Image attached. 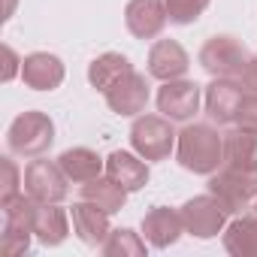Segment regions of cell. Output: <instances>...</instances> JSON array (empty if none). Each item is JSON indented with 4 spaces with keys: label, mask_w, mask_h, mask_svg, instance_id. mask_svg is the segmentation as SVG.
I'll list each match as a JSON object with an SVG mask.
<instances>
[{
    "label": "cell",
    "mask_w": 257,
    "mask_h": 257,
    "mask_svg": "<svg viewBox=\"0 0 257 257\" xmlns=\"http://www.w3.org/2000/svg\"><path fill=\"white\" fill-rule=\"evenodd\" d=\"M176 161L194 176H212L224 164V134L212 124H185L176 140Z\"/></svg>",
    "instance_id": "1"
},
{
    "label": "cell",
    "mask_w": 257,
    "mask_h": 257,
    "mask_svg": "<svg viewBox=\"0 0 257 257\" xmlns=\"http://www.w3.org/2000/svg\"><path fill=\"white\" fill-rule=\"evenodd\" d=\"M52 143H55V121L40 109L22 112L7 131V146L19 158H43L52 149Z\"/></svg>",
    "instance_id": "2"
},
{
    "label": "cell",
    "mask_w": 257,
    "mask_h": 257,
    "mask_svg": "<svg viewBox=\"0 0 257 257\" xmlns=\"http://www.w3.org/2000/svg\"><path fill=\"white\" fill-rule=\"evenodd\" d=\"M179 134L167 115H137L131 127V146L146 161H167L176 152Z\"/></svg>",
    "instance_id": "3"
},
{
    "label": "cell",
    "mask_w": 257,
    "mask_h": 257,
    "mask_svg": "<svg viewBox=\"0 0 257 257\" xmlns=\"http://www.w3.org/2000/svg\"><path fill=\"white\" fill-rule=\"evenodd\" d=\"M209 194H215L230 209V215L242 212V209H248L257 200V170L221 164L209 176Z\"/></svg>",
    "instance_id": "4"
},
{
    "label": "cell",
    "mask_w": 257,
    "mask_h": 257,
    "mask_svg": "<svg viewBox=\"0 0 257 257\" xmlns=\"http://www.w3.org/2000/svg\"><path fill=\"white\" fill-rule=\"evenodd\" d=\"M248 58H251V52L230 34L209 37L200 49V67L212 79H236Z\"/></svg>",
    "instance_id": "5"
},
{
    "label": "cell",
    "mask_w": 257,
    "mask_h": 257,
    "mask_svg": "<svg viewBox=\"0 0 257 257\" xmlns=\"http://www.w3.org/2000/svg\"><path fill=\"white\" fill-rule=\"evenodd\" d=\"M25 191L37 203H61L70 194V179L58 161L31 158V164L25 167Z\"/></svg>",
    "instance_id": "6"
},
{
    "label": "cell",
    "mask_w": 257,
    "mask_h": 257,
    "mask_svg": "<svg viewBox=\"0 0 257 257\" xmlns=\"http://www.w3.org/2000/svg\"><path fill=\"white\" fill-rule=\"evenodd\" d=\"M182 218H185V230L197 239H212L218 233H224L230 209L215 197V194H203L194 197L182 206Z\"/></svg>",
    "instance_id": "7"
},
{
    "label": "cell",
    "mask_w": 257,
    "mask_h": 257,
    "mask_svg": "<svg viewBox=\"0 0 257 257\" xmlns=\"http://www.w3.org/2000/svg\"><path fill=\"white\" fill-rule=\"evenodd\" d=\"M200 100H203V91L197 82L191 79H173V82H164L161 91H158V112L167 115L170 121H191L200 109Z\"/></svg>",
    "instance_id": "8"
},
{
    "label": "cell",
    "mask_w": 257,
    "mask_h": 257,
    "mask_svg": "<svg viewBox=\"0 0 257 257\" xmlns=\"http://www.w3.org/2000/svg\"><path fill=\"white\" fill-rule=\"evenodd\" d=\"M103 97H106V106H109L115 115H121V118H134V115H140V112L149 106V97H152L149 79H146L143 73L131 70L121 82H115Z\"/></svg>",
    "instance_id": "9"
},
{
    "label": "cell",
    "mask_w": 257,
    "mask_h": 257,
    "mask_svg": "<svg viewBox=\"0 0 257 257\" xmlns=\"http://www.w3.org/2000/svg\"><path fill=\"white\" fill-rule=\"evenodd\" d=\"M167 22H170V13H167L164 0H131L124 10V25L137 40L161 37Z\"/></svg>",
    "instance_id": "10"
},
{
    "label": "cell",
    "mask_w": 257,
    "mask_h": 257,
    "mask_svg": "<svg viewBox=\"0 0 257 257\" xmlns=\"http://www.w3.org/2000/svg\"><path fill=\"white\" fill-rule=\"evenodd\" d=\"M203 100H206V115L215 124H236L245 91H242V85L236 79H212Z\"/></svg>",
    "instance_id": "11"
},
{
    "label": "cell",
    "mask_w": 257,
    "mask_h": 257,
    "mask_svg": "<svg viewBox=\"0 0 257 257\" xmlns=\"http://www.w3.org/2000/svg\"><path fill=\"white\" fill-rule=\"evenodd\" d=\"M143 233H146V242L155 245V248H170L182 239L185 230V218H182V209H170V206H155L146 218H143Z\"/></svg>",
    "instance_id": "12"
},
{
    "label": "cell",
    "mask_w": 257,
    "mask_h": 257,
    "mask_svg": "<svg viewBox=\"0 0 257 257\" xmlns=\"http://www.w3.org/2000/svg\"><path fill=\"white\" fill-rule=\"evenodd\" d=\"M191 67L188 52L182 49V43L176 40H158L149 52V76L158 82H173L182 79Z\"/></svg>",
    "instance_id": "13"
},
{
    "label": "cell",
    "mask_w": 257,
    "mask_h": 257,
    "mask_svg": "<svg viewBox=\"0 0 257 257\" xmlns=\"http://www.w3.org/2000/svg\"><path fill=\"white\" fill-rule=\"evenodd\" d=\"M22 79L34 91H55L64 82V64L52 52H31L22 64Z\"/></svg>",
    "instance_id": "14"
},
{
    "label": "cell",
    "mask_w": 257,
    "mask_h": 257,
    "mask_svg": "<svg viewBox=\"0 0 257 257\" xmlns=\"http://www.w3.org/2000/svg\"><path fill=\"white\" fill-rule=\"evenodd\" d=\"M70 218H73V230L76 236L85 242V245H103L106 236L112 233L109 227V212H103L100 206L88 203V200H79L73 209H70Z\"/></svg>",
    "instance_id": "15"
},
{
    "label": "cell",
    "mask_w": 257,
    "mask_h": 257,
    "mask_svg": "<svg viewBox=\"0 0 257 257\" xmlns=\"http://www.w3.org/2000/svg\"><path fill=\"white\" fill-rule=\"evenodd\" d=\"M106 176H112L127 191H140L149 182V161L131 152H112L106 158Z\"/></svg>",
    "instance_id": "16"
},
{
    "label": "cell",
    "mask_w": 257,
    "mask_h": 257,
    "mask_svg": "<svg viewBox=\"0 0 257 257\" xmlns=\"http://www.w3.org/2000/svg\"><path fill=\"white\" fill-rule=\"evenodd\" d=\"M58 164H61V170L67 173V179L76 182V185H85V182L103 176V170H106V161H103L94 149H85V146L67 149V152L58 158Z\"/></svg>",
    "instance_id": "17"
},
{
    "label": "cell",
    "mask_w": 257,
    "mask_h": 257,
    "mask_svg": "<svg viewBox=\"0 0 257 257\" xmlns=\"http://www.w3.org/2000/svg\"><path fill=\"white\" fill-rule=\"evenodd\" d=\"M70 233V215L58 206V203H40L37 209V218H34V236L37 242L55 248L67 239Z\"/></svg>",
    "instance_id": "18"
},
{
    "label": "cell",
    "mask_w": 257,
    "mask_h": 257,
    "mask_svg": "<svg viewBox=\"0 0 257 257\" xmlns=\"http://www.w3.org/2000/svg\"><path fill=\"white\" fill-rule=\"evenodd\" d=\"M131 70H134V64H131L127 55L106 52V55H100V58H94L88 64V82H91V88H97L100 94H106L115 82H121Z\"/></svg>",
    "instance_id": "19"
},
{
    "label": "cell",
    "mask_w": 257,
    "mask_h": 257,
    "mask_svg": "<svg viewBox=\"0 0 257 257\" xmlns=\"http://www.w3.org/2000/svg\"><path fill=\"white\" fill-rule=\"evenodd\" d=\"M127 194H131V191H127L124 185H118L112 176H97V179H91V182L82 185V200L100 206V209L109 212V215H115V212L124 209Z\"/></svg>",
    "instance_id": "20"
},
{
    "label": "cell",
    "mask_w": 257,
    "mask_h": 257,
    "mask_svg": "<svg viewBox=\"0 0 257 257\" xmlns=\"http://www.w3.org/2000/svg\"><path fill=\"white\" fill-rule=\"evenodd\" d=\"M224 248L233 257H257V215L233 218L224 227Z\"/></svg>",
    "instance_id": "21"
},
{
    "label": "cell",
    "mask_w": 257,
    "mask_h": 257,
    "mask_svg": "<svg viewBox=\"0 0 257 257\" xmlns=\"http://www.w3.org/2000/svg\"><path fill=\"white\" fill-rule=\"evenodd\" d=\"M224 164L257 170V134L242 131V127L227 131L224 134Z\"/></svg>",
    "instance_id": "22"
},
{
    "label": "cell",
    "mask_w": 257,
    "mask_h": 257,
    "mask_svg": "<svg viewBox=\"0 0 257 257\" xmlns=\"http://www.w3.org/2000/svg\"><path fill=\"white\" fill-rule=\"evenodd\" d=\"M100 251L106 257H143L146 254V239L140 233H134V230L121 227V230H112L106 236V242L100 245Z\"/></svg>",
    "instance_id": "23"
},
{
    "label": "cell",
    "mask_w": 257,
    "mask_h": 257,
    "mask_svg": "<svg viewBox=\"0 0 257 257\" xmlns=\"http://www.w3.org/2000/svg\"><path fill=\"white\" fill-rule=\"evenodd\" d=\"M0 209H4V224H13V227L34 230V218H37V209H40V203H37V200L28 194V191H22V194H16L13 200L0 203Z\"/></svg>",
    "instance_id": "24"
},
{
    "label": "cell",
    "mask_w": 257,
    "mask_h": 257,
    "mask_svg": "<svg viewBox=\"0 0 257 257\" xmlns=\"http://www.w3.org/2000/svg\"><path fill=\"white\" fill-rule=\"evenodd\" d=\"M167 4V13H170V22L173 25H194L212 0H164Z\"/></svg>",
    "instance_id": "25"
},
{
    "label": "cell",
    "mask_w": 257,
    "mask_h": 257,
    "mask_svg": "<svg viewBox=\"0 0 257 257\" xmlns=\"http://www.w3.org/2000/svg\"><path fill=\"white\" fill-rule=\"evenodd\" d=\"M31 236H34V230L4 224V233H0V257H19V254H25L31 248Z\"/></svg>",
    "instance_id": "26"
},
{
    "label": "cell",
    "mask_w": 257,
    "mask_h": 257,
    "mask_svg": "<svg viewBox=\"0 0 257 257\" xmlns=\"http://www.w3.org/2000/svg\"><path fill=\"white\" fill-rule=\"evenodd\" d=\"M0 173H4V179H0V203H7L16 194H22L25 176L19 173V167H16L13 158H0Z\"/></svg>",
    "instance_id": "27"
},
{
    "label": "cell",
    "mask_w": 257,
    "mask_h": 257,
    "mask_svg": "<svg viewBox=\"0 0 257 257\" xmlns=\"http://www.w3.org/2000/svg\"><path fill=\"white\" fill-rule=\"evenodd\" d=\"M236 127L257 134V94H245V100L239 106V115H236Z\"/></svg>",
    "instance_id": "28"
},
{
    "label": "cell",
    "mask_w": 257,
    "mask_h": 257,
    "mask_svg": "<svg viewBox=\"0 0 257 257\" xmlns=\"http://www.w3.org/2000/svg\"><path fill=\"white\" fill-rule=\"evenodd\" d=\"M0 61H4V70H0V79L4 82H13L16 76H22L25 58H19V52L13 46H0Z\"/></svg>",
    "instance_id": "29"
},
{
    "label": "cell",
    "mask_w": 257,
    "mask_h": 257,
    "mask_svg": "<svg viewBox=\"0 0 257 257\" xmlns=\"http://www.w3.org/2000/svg\"><path fill=\"white\" fill-rule=\"evenodd\" d=\"M236 82L242 85L245 94H257V55H251L242 67V73L236 76Z\"/></svg>",
    "instance_id": "30"
},
{
    "label": "cell",
    "mask_w": 257,
    "mask_h": 257,
    "mask_svg": "<svg viewBox=\"0 0 257 257\" xmlns=\"http://www.w3.org/2000/svg\"><path fill=\"white\" fill-rule=\"evenodd\" d=\"M16 4H19V0H7V10H4V22H10V19L16 16Z\"/></svg>",
    "instance_id": "31"
},
{
    "label": "cell",
    "mask_w": 257,
    "mask_h": 257,
    "mask_svg": "<svg viewBox=\"0 0 257 257\" xmlns=\"http://www.w3.org/2000/svg\"><path fill=\"white\" fill-rule=\"evenodd\" d=\"M254 209H257V200H254Z\"/></svg>",
    "instance_id": "32"
}]
</instances>
